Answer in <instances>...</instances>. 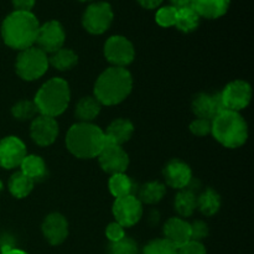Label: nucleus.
<instances>
[{
    "instance_id": "23",
    "label": "nucleus",
    "mask_w": 254,
    "mask_h": 254,
    "mask_svg": "<svg viewBox=\"0 0 254 254\" xmlns=\"http://www.w3.org/2000/svg\"><path fill=\"white\" fill-rule=\"evenodd\" d=\"M174 207L181 217H190L197 208V196L192 189L186 188L179 190L174 201Z\"/></svg>"
},
{
    "instance_id": "11",
    "label": "nucleus",
    "mask_w": 254,
    "mask_h": 254,
    "mask_svg": "<svg viewBox=\"0 0 254 254\" xmlns=\"http://www.w3.org/2000/svg\"><path fill=\"white\" fill-rule=\"evenodd\" d=\"M66 34L62 27L61 22L56 20H50L45 24L40 25L39 32H37L36 44L40 50L45 54H54L64 47Z\"/></svg>"
},
{
    "instance_id": "16",
    "label": "nucleus",
    "mask_w": 254,
    "mask_h": 254,
    "mask_svg": "<svg viewBox=\"0 0 254 254\" xmlns=\"http://www.w3.org/2000/svg\"><path fill=\"white\" fill-rule=\"evenodd\" d=\"M42 235L52 246H60L68 237V222L66 217L59 212L46 216L41 226Z\"/></svg>"
},
{
    "instance_id": "42",
    "label": "nucleus",
    "mask_w": 254,
    "mask_h": 254,
    "mask_svg": "<svg viewBox=\"0 0 254 254\" xmlns=\"http://www.w3.org/2000/svg\"><path fill=\"white\" fill-rule=\"evenodd\" d=\"M2 188H4V185H2L1 180H0V192H1V191H2Z\"/></svg>"
},
{
    "instance_id": "13",
    "label": "nucleus",
    "mask_w": 254,
    "mask_h": 254,
    "mask_svg": "<svg viewBox=\"0 0 254 254\" xmlns=\"http://www.w3.org/2000/svg\"><path fill=\"white\" fill-rule=\"evenodd\" d=\"M102 170L107 174L126 173L129 166V156L122 146L107 143L99 155L97 156Z\"/></svg>"
},
{
    "instance_id": "24",
    "label": "nucleus",
    "mask_w": 254,
    "mask_h": 254,
    "mask_svg": "<svg viewBox=\"0 0 254 254\" xmlns=\"http://www.w3.org/2000/svg\"><path fill=\"white\" fill-rule=\"evenodd\" d=\"M34 181L27 178L26 175H24L21 171H16L15 174H12L11 178L9 179V183H7L10 193L15 198L27 197L34 190Z\"/></svg>"
},
{
    "instance_id": "18",
    "label": "nucleus",
    "mask_w": 254,
    "mask_h": 254,
    "mask_svg": "<svg viewBox=\"0 0 254 254\" xmlns=\"http://www.w3.org/2000/svg\"><path fill=\"white\" fill-rule=\"evenodd\" d=\"M164 236L176 248L181 247L191 241L190 223L181 217H171L164 225Z\"/></svg>"
},
{
    "instance_id": "17",
    "label": "nucleus",
    "mask_w": 254,
    "mask_h": 254,
    "mask_svg": "<svg viewBox=\"0 0 254 254\" xmlns=\"http://www.w3.org/2000/svg\"><path fill=\"white\" fill-rule=\"evenodd\" d=\"M191 107H192V112L197 118L210 119V121H212L221 112L226 111L220 93L197 94V96L193 97Z\"/></svg>"
},
{
    "instance_id": "32",
    "label": "nucleus",
    "mask_w": 254,
    "mask_h": 254,
    "mask_svg": "<svg viewBox=\"0 0 254 254\" xmlns=\"http://www.w3.org/2000/svg\"><path fill=\"white\" fill-rule=\"evenodd\" d=\"M108 253L112 254H139L138 245L134 240L129 237H124L118 242L111 243Z\"/></svg>"
},
{
    "instance_id": "38",
    "label": "nucleus",
    "mask_w": 254,
    "mask_h": 254,
    "mask_svg": "<svg viewBox=\"0 0 254 254\" xmlns=\"http://www.w3.org/2000/svg\"><path fill=\"white\" fill-rule=\"evenodd\" d=\"M16 11H31L36 0H11Z\"/></svg>"
},
{
    "instance_id": "44",
    "label": "nucleus",
    "mask_w": 254,
    "mask_h": 254,
    "mask_svg": "<svg viewBox=\"0 0 254 254\" xmlns=\"http://www.w3.org/2000/svg\"><path fill=\"white\" fill-rule=\"evenodd\" d=\"M108 254H112V253H108Z\"/></svg>"
},
{
    "instance_id": "8",
    "label": "nucleus",
    "mask_w": 254,
    "mask_h": 254,
    "mask_svg": "<svg viewBox=\"0 0 254 254\" xmlns=\"http://www.w3.org/2000/svg\"><path fill=\"white\" fill-rule=\"evenodd\" d=\"M104 56L113 67L126 68L135 59V49L127 37L114 35L104 44Z\"/></svg>"
},
{
    "instance_id": "10",
    "label": "nucleus",
    "mask_w": 254,
    "mask_h": 254,
    "mask_svg": "<svg viewBox=\"0 0 254 254\" xmlns=\"http://www.w3.org/2000/svg\"><path fill=\"white\" fill-rule=\"evenodd\" d=\"M113 216L116 222L124 228L131 227L136 225L143 216V203L135 195L116 198L113 203Z\"/></svg>"
},
{
    "instance_id": "37",
    "label": "nucleus",
    "mask_w": 254,
    "mask_h": 254,
    "mask_svg": "<svg viewBox=\"0 0 254 254\" xmlns=\"http://www.w3.org/2000/svg\"><path fill=\"white\" fill-rule=\"evenodd\" d=\"M178 254H206V248L202 242L189 241L188 243L178 248Z\"/></svg>"
},
{
    "instance_id": "22",
    "label": "nucleus",
    "mask_w": 254,
    "mask_h": 254,
    "mask_svg": "<svg viewBox=\"0 0 254 254\" xmlns=\"http://www.w3.org/2000/svg\"><path fill=\"white\" fill-rule=\"evenodd\" d=\"M102 104L94 96L83 97L77 103L74 114L76 118L82 123H92L99 116Z\"/></svg>"
},
{
    "instance_id": "12",
    "label": "nucleus",
    "mask_w": 254,
    "mask_h": 254,
    "mask_svg": "<svg viewBox=\"0 0 254 254\" xmlns=\"http://www.w3.org/2000/svg\"><path fill=\"white\" fill-rule=\"evenodd\" d=\"M26 155V145L17 136L9 135L0 140V166L2 169L20 168Z\"/></svg>"
},
{
    "instance_id": "30",
    "label": "nucleus",
    "mask_w": 254,
    "mask_h": 254,
    "mask_svg": "<svg viewBox=\"0 0 254 254\" xmlns=\"http://www.w3.org/2000/svg\"><path fill=\"white\" fill-rule=\"evenodd\" d=\"M11 113L15 119L21 122L32 121L35 117L39 116V111H37L35 102L27 101V99H22V101L15 103L11 108Z\"/></svg>"
},
{
    "instance_id": "34",
    "label": "nucleus",
    "mask_w": 254,
    "mask_h": 254,
    "mask_svg": "<svg viewBox=\"0 0 254 254\" xmlns=\"http://www.w3.org/2000/svg\"><path fill=\"white\" fill-rule=\"evenodd\" d=\"M211 122L210 119H203V118H197L193 122H191L190 124V131L193 135L197 136H206L208 134H211Z\"/></svg>"
},
{
    "instance_id": "19",
    "label": "nucleus",
    "mask_w": 254,
    "mask_h": 254,
    "mask_svg": "<svg viewBox=\"0 0 254 254\" xmlns=\"http://www.w3.org/2000/svg\"><path fill=\"white\" fill-rule=\"evenodd\" d=\"M134 126L130 121L124 118L116 119L107 127L104 131L106 141L108 144L122 146L133 136Z\"/></svg>"
},
{
    "instance_id": "35",
    "label": "nucleus",
    "mask_w": 254,
    "mask_h": 254,
    "mask_svg": "<svg viewBox=\"0 0 254 254\" xmlns=\"http://www.w3.org/2000/svg\"><path fill=\"white\" fill-rule=\"evenodd\" d=\"M191 228V241H196V242H201L202 240H205L208 236V226L207 223H205L203 221H195V222L190 223Z\"/></svg>"
},
{
    "instance_id": "28",
    "label": "nucleus",
    "mask_w": 254,
    "mask_h": 254,
    "mask_svg": "<svg viewBox=\"0 0 254 254\" xmlns=\"http://www.w3.org/2000/svg\"><path fill=\"white\" fill-rule=\"evenodd\" d=\"M78 62V56L71 49H60L59 51L49 56V64L59 71H68L72 69Z\"/></svg>"
},
{
    "instance_id": "26",
    "label": "nucleus",
    "mask_w": 254,
    "mask_h": 254,
    "mask_svg": "<svg viewBox=\"0 0 254 254\" xmlns=\"http://www.w3.org/2000/svg\"><path fill=\"white\" fill-rule=\"evenodd\" d=\"M221 196L213 189L207 188L197 197V208L205 216H213L220 211Z\"/></svg>"
},
{
    "instance_id": "14",
    "label": "nucleus",
    "mask_w": 254,
    "mask_h": 254,
    "mask_svg": "<svg viewBox=\"0 0 254 254\" xmlns=\"http://www.w3.org/2000/svg\"><path fill=\"white\" fill-rule=\"evenodd\" d=\"M59 123L52 117L39 114L31 121L30 135L32 141L40 146H49L56 141L59 136Z\"/></svg>"
},
{
    "instance_id": "43",
    "label": "nucleus",
    "mask_w": 254,
    "mask_h": 254,
    "mask_svg": "<svg viewBox=\"0 0 254 254\" xmlns=\"http://www.w3.org/2000/svg\"><path fill=\"white\" fill-rule=\"evenodd\" d=\"M79 1H83V2H86V1H92V0H79Z\"/></svg>"
},
{
    "instance_id": "25",
    "label": "nucleus",
    "mask_w": 254,
    "mask_h": 254,
    "mask_svg": "<svg viewBox=\"0 0 254 254\" xmlns=\"http://www.w3.org/2000/svg\"><path fill=\"white\" fill-rule=\"evenodd\" d=\"M200 15L195 11L192 6H185L178 9L176 12L175 26L178 30L189 34V32L195 31L200 25Z\"/></svg>"
},
{
    "instance_id": "20",
    "label": "nucleus",
    "mask_w": 254,
    "mask_h": 254,
    "mask_svg": "<svg viewBox=\"0 0 254 254\" xmlns=\"http://www.w3.org/2000/svg\"><path fill=\"white\" fill-rule=\"evenodd\" d=\"M231 0H192L191 6L206 19H218L228 11Z\"/></svg>"
},
{
    "instance_id": "21",
    "label": "nucleus",
    "mask_w": 254,
    "mask_h": 254,
    "mask_svg": "<svg viewBox=\"0 0 254 254\" xmlns=\"http://www.w3.org/2000/svg\"><path fill=\"white\" fill-rule=\"evenodd\" d=\"M20 171L34 183H39L46 179L47 166L44 159L39 155H26L20 165Z\"/></svg>"
},
{
    "instance_id": "29",
    "label": "nucleus",
    "mask_w": 254,
    "mask_h": 254,
    "mask_svg": "<svg viewBox=\"0 0 254 254\" xmlns=\"http://www.w3.org/2000/svg\"><path fill=\"white\" fill-rule=\"evenodd\" d=\"M166 188L164 184L159 181H150V183L144 184L139 190V201L141 203H148L154 205L161 201V198L165 196Z\"/></svg>"
},
{
    "instance_id": "2",
    "label": "nucleus",
    "mask_w": 254,
    "mask_h": 254,
    "mask_svg": "<svg viewBox=\"0 0 254 254\" xmlns=\"http://www.w3.org/2000/svg\"><path fill=\"white\" fill-rule=\"evenodd\" d=\"M133 88L130 72L123 67H109L94 83V97L102 106H116L128 98Z\"/></svg>"
},
{
    "instance_id": "15",
    "label": "nucleus",
    "mask_w": 254,
    "mask_h": 254,
    "mask_svg": "<svg viewBox=\"0 0 254 254\" xmlns=\"http://www.w3.org/2000/svg\"><path fill=\"white\" fill-rule=\"evenodd\" d=\"M166 185L176 190L186 189L193 180L192 170L190 166L179 159H173L165 165L163 170Z\"/></svg>"
},
{
    "instance_id": "40",
    "label": "nucleus",
    "mask_w": 254,
    "mask_h": 254,
    "mask_svg": "<svg viewBox=\"0 0 254 254\" xmlns=\"http://www.w3.org/2000/svg\"><path fill=\"white\" fill-rule=\"evenodd\" d=\"M170 2H171V6L176 7V9H180V7L191 6L192 0H170Z\"/></svg>"
},
{
    "instance_id": "9",
    "label": "nucleus",
    "mask_w": 254,
    "mask_h": 254,
    "mask_svg": "<svg viewBox=\"0 0 254 254\" xmlns=\"http://www.w3.org/2000/svg\"><path fill=\"white\" fill-rule=\"evenodd\" d=\"M221 99L226 111L238 112L247 108L252 98V87L248 82L236 79L230 82L221 92Z\"/></svg>"
},
{
    "instance_id": "5",
    "label": "nucleus",
    "mask_w": 254,
    "mask_h": 254,
    "mask_svg": "<svg viewBox=\"0 0 254 254\" xmlns=\"http://www.w3.org/2000/svg\"><path fill=\"white\" fill-rule=\"evenodd\" d=\"M69 101L71 91L68 83L60 77H54L45 82L34 99L39 114L52 118L61 116L68 107Z\"/></svg>"
},
{
    "instance_id": "31",
    "label": "nucleus",
    "mask_w": 254,
    "mask_h": 254,
    "mask_svg": "<svg viewBox=\"0 0 254 254\" xmlns=\"http://www.w3.org/2000/svg\"><path fill=\"white\" fill-rule=\"evenodd\" d=\"M143 254H178V248L165 238L150 241L144 247Z\"/></svg>"
},
{
    "instance_id": "7",
    "label": "nucleus",
    "mask_w": 254,
    "mask_h": 254,
    "mask_svg": "<svg viewBox=\"0 0 254 254\" xmlns=\"http://www.w3.org/2000/svg\"><path fill=\"white\" fill-rule=\"evenodd\" d=\"M113 17V10L108 2H93L87 6L83 17H82V24L89 34L101 35L111 27Z\"/></svg>"
},
{
    "instance_id": "33",
    "label": "nucleus",
    "mask_w": 254,
    "mask_h": 254,
    "mask_svg": "<svg viewBox=\"0 0 254 254\" xmlns=\"http://www.w3.org/2000/svg\"><path fill=\"white\" fill-rule=\"evenodd\" d=\"M176 12H178V9L171 6V5H168V6H161L160 9H158V11H156L155 14L156 24L161 27L175 26Z\"/></svg>"
},
{
    "instance_id": "1",
    "label": "nucleus",
    "mask_w": 254,
    "mask_h": 254,
    "mask_svg": "<svg viewBox=\"0 0 254 254\" xmlns=\"http://www.w3.org/2000/svg\"><path fill=\"white\" fill-rule=\"evenodd\" d=\"M40 22L31 11H14L7 15L1 25L5 44L14 50H26L35 46Z\"/></svg>"
},
{
    "instance_id": "41",
    "label": "nucleus",
    "mask_w": 254,
    "mask_h": 254,
    "mask_svg": "<svg viewBox=\"0 0 254 254\" xmlns=\"http://www.w3.org/2000/svg\"><path fill=\"white\" fill-rule=\"evenodd\" d=\"M1 254H29L25 251L17 250V248H12L11 246H4L1 250Z\"/></svg>"
},
{
    "instance_id": "39",
    "label": "nucleus",
    "mask_w": 254,
    "mask_h": 254,
    "mask_svg": "<svg viewBox=\"0 0 254 254\" xmlns=\"http://www.w3.org/2000/svg\"><path fill=\"white\" fill-rule=\"evenodd\" d=\"M163 1L164 0H138V2L144 7V9H149V10L159 7Z\"/></svg>"
},
{
    "instance_id": "4",
    "label": "nucleus",
    "mask_w": 254,
    "mask_h": 254,
    "mask_svg": "<svg viewBox=\"0 0 254 254\" xmlns=\"http://www.w3.org/2000/svg\"><path fill=\"white\" fill-rule=\"evenodd\" d=\"M211 123V134L225 148H240L247 141L248 126L238 112H221Z\"/></svg>"
},
{
    "instance_id": "6",
    "label": "nucleus",
    "mask_w": 254,
    "mask_h": 254,
    "mask_svg": "<svg viewBox=\"0 0 254 254\" xmlns=\"http://www.w3.org/2000/svg\"><path fill=\"white\" fill-rule=\"evenodd\" d=\"M49 56L37 46L20 51L15 62V71L24 81H36L49 69Z\"/></svg>"
},
{
    "instance_id": "27",
    "label": "nucleus",
    "mask_w": 254,
    "mask_h": 254,
    "mask_svg": "<svg viewBox=\"0 0 254 254\" xmlns=\"http://www.w3.org/2000/svg\"><path fill=\"white\" fill-rule=\"evenodd\" d=\"M109 191L116 198L126 197V196L133 195L134 183L126 173L114 174L111 176L108 183Z\"/></svg>"
},
{
    "instance_id": "3",
    "label": "nucleus",
    "mask_w": 254,
    "mask_h": 254,
    "mask_svg": "<svg viewBox=\"0 0 254 254\" xmlns=\"http://www.w3.org/2000/svg\"><path fill=\"white\" fill-rule=\"evenodd\" d=\"M106 144L104 131L93 123L78 122L67 131L66 146L69 153L76 158H97Z\"/></svg>"
},
{
    "instance_id": "36",
    "label": "nucleus",
    "mask_w": 254,
    "mask_h": 254,
    "mask_svg": "<svg viewBox=\"0 0 254 254\" xmlns=\"http://www.w3.org/2000/svg\"><path fill=\"white\" fill-rule=\"evenodd\" d=\"M106 236L111 243L118 242V241L123 240V238L126 237V228L114 221V222L109 223V225L107 226Z\"/></svg>"
}]
</instances>
